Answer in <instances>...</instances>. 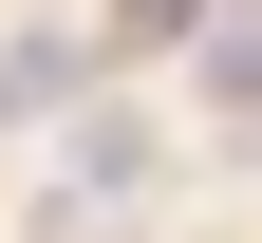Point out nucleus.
Returning <instances> with one entry per match:
<instances>
[{
  "instance_id": "f257e3e1",
  "label": "nucleus",
  "mask_w": 262,
  "mask_h": 243,
  "mask_svg": "<svg viewBox=\"0 0 262 243\" xmlns=\"http://www.w3.org/2000/svg\"><path fill=\"white\" fill-rule=\"evenodd\" d=\"M131 187H150V131H131V113H94L75 150H56V206L94 225V206H131Z\"/></svg>"
},
{
  "instance_id": "f03ea898",
  "label": "nucleus",
  "mask_w": 262,
  "mask_h": 243,
  "mask_svg": "<svg viewBox=\"0 0 262 243\" xmlns=\"http://www.w3.org/2000/svg\"><path fill=\"white\" fill-rule=\"evenodd\" d=\"M206 94H225V113H262V0H244V19L206 38Z\"/></svg>"
},
{
  "instance_id": "7ed1b4c3",
  "label": "nucleus",
  "mask_w": 262,
  "mask_h": 243,
  "mask_svg": "<svg viewBox=\"0 0 262 243\" xmlns=\"http://www.w3.org/2000/svg\"><path fill=\"white\" fill-rule=\"evenodd\" d=\"M38 94H75V38H19L0 56V113H38Z\"/></svg>"
}]
</instances>
